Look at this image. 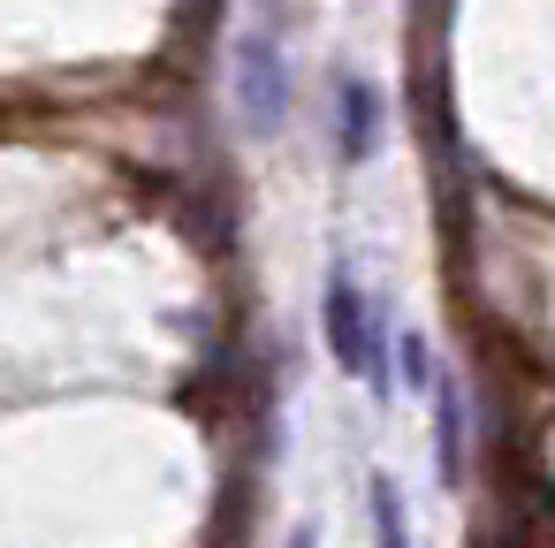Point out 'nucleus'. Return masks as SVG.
Instances as JSON below:
<instances>
[{
  "mask_svg": "<svg viewBox=\"0 0 555 548\" xmlns=\"http://www.w3.org/2000/svg\"><path fill=\"white\" fill-rule=\"evenodd\" d=\"M327 351H335V366L343 373H358V381H388V358H380V320L365 313V297H358V282L350 275H335L327 282Z\"/></svg>",
  "mask_w": 555,
  "mask_h": 548,
  "instance_id": "nucleus-1",
  "label": "nucleus"
},
{
  "mask_svg": "<svg viewBox=\"0 0 555 548\" xmlns=\"http://www.w3.org/2000/svg\"><path fill=\"white\" fill-rule=\"evenodd\" d=\"M236 107H244L251 138H274L282 115H289V69H282V47L267 31H251L236 47Z\"/></svg>",
  "mask_w": 555,
  "mask_h": 548,
  "instance_id": "nucleus-2",
  "label": "nucleus"
},
{
  "mask_svg": "<svg viewBox=\"0 0 555 548\" xmlns=\"http://www.w3.org/2000/svg\"><path fill=\"white\" fill-rule=\"evenodd\" d=\"M373 138H380V100H373V85H343V161H365L373 153Z\"/></svg>",
  "mask_w": 555,
  "mask_h": 548,
  "instance_id": "nucleus-3",
  "label": "nucleus"
},
{
  "mask_svg": "<svg viewBox=\"0 0 555 548\" xmlns=\"http://www.w3.org/2000/svg\"><path fill=\"white\" fill-rule=\"evenodd\" d=\"M365 502H373V525H380V548H411V518H403V495H396V480H388V472H373V487H365Z\"/></svg>",
  "mask_w": 555,
  "mask_h": 548,
  "instance_id": "nucleus-4",
  "label": "nucleus"
},
{
  "mask_svg": "<svg viewBox=\"0 0 555 548\" xmlns=\"http://www.w3.org/2000/svg\"><path fill=\"white\" fill-rule=\"evenodd\" d=\"M441 396V472L456 480L464 472V404H456V381H426Z\"/></svg>",
  "mask_w": 555,
  "mask_h": 548,
  "instance_id": "nucleus-5",
  "label": "nucleus"
},
{
  "mask_svg": "<svg viewBox=\"0 0 555 548\" xmlns=\"http://www.w3.org/2000/svg\"><path fill=\"white\" fill-rule=\"evenodd\" d=\"M403 381H411V388H426V381H434V366H426V343H418V335L403 343Z\"/></svg>",
  "mask_w": 555,
  "mask_h": 548,
  "instance_id": "nucleus-6",
  "label": "nucleus"
},
{
  "mask_svg": "<svg viewBox=\"0 0 555 548\" xmlns=\"http://www.w3.org/2000/svg\"><path fill=\"white\" fill-rule=\"evenodd\" d=\"M289 548H312V525H297V533H289Z\"/></svg>",
  "mask_w": 555,
  "mask_h": 548,
  "instance_id": "nucleus-7",
  "label": "nucleus"
}]
</instances>
